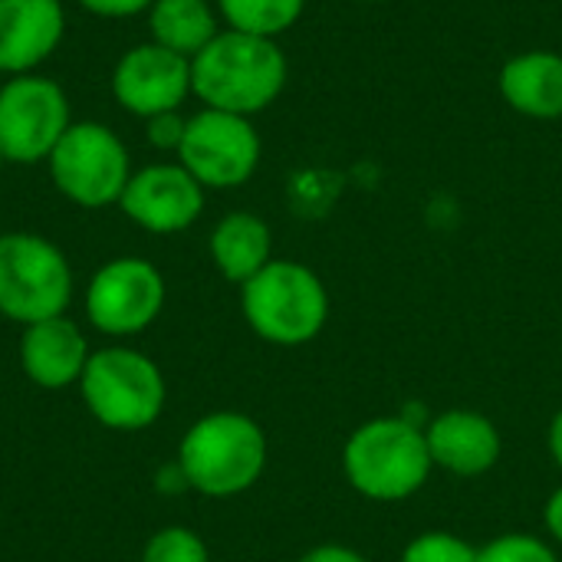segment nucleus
I'll list each match as a JSON object with an SVG mask.
<instances>
[{"instance_id":"nucleus-1","label":"nucleus","mask_w":562,"mask_h":562,"mask_svg":"<svg viewBox=\"0 0 562 562\" xmlns=\"http://www.w3.org/2000/svg\"><path fill=\"white\" fill-rule=\"evenodd\" d=\"M286 76L290 63L277 40L224 26L191 59V95H198L204 109L254 119L283 95Z\"/></svg>"},{"instance_id":"nucleus-2","label":"nucleus","mask_w":562,"mask_h":562,"mask_svg":"<svg viewBox=\"0 0 562 562\" xmlns=\"http://www.w3.org/2000/svg\"><path fill=\"white\" fill-rule=\"evenodd\" d=\"M267 458V435L250 415L211 412L184 431L175 461L194 494L227 501L247 494L263 477Z\"/></svg>"},{"instance_id":"nucleus-3","label":"nucleus","mask_w":562,"mask_h":562,"mask_svg":"<svg viewBox=\"0 0 562 562\" xmlns=\"http://www.w3.org/2000/svg\"><path fill=\"white\" fill-rule=\"evenodd\" d=\"M431 451L425 425L398 415L359 425L342 445V474L349 487L375 504H398L415 497L431 477Z\"/></svg>"},{"instance_id":"nucleus-4","label":"nucleus","mask_w":562,"mask_h":562,"mask_svg":"<svg viewBox=\"0 0 562 562\" xmlns=\"http://www.w3.org/2000/svg\"><path fill=\"white\" fill-rule=\"evenodd\" d=\"M240 313L263 342L303 346L329 323V290L313 267L273 257L240 286Z\"/></svg>"},{"instance_id":"nucleus-5","label":"nucleus","mask_w":562,"mask_h":562,"mask_svg":"<svg viewBox=\"0 0 562 562\" xmlns=\"http://www.w3.org/2000/svg\"><path fill=\"white\" fill-rule=\"evenodd\" d=\"M86 412L109 431H145L168 402V385L155 359L132 346H105L89 356L79 379Z\"/></svg>"},{"instance_id":"nucleus-6","label":"nucleus","mask_w":562,"mask_h":562,"mask_svg":"<svg viewBox=\"0 0 562 562\" xmlns=\"http://www.w3.org/2000/svg\"><path fill=\"white\" fill-rule=\"evenodd\" d=\"M72 267L66 254L30 231L0 234V316L33 326L66 316L72 303Z\"/></svg>"},{"instance_id":"nucleus-7","label":"nucleus","mask_w":562,"mask_h":562,"mask_svg":"<svg viewBox=\"0 0 562 562\" xmlns=\"http://www.w3.org/2000/svg\"><path fill=\"white\" fill-rule=\"evenodd\" d=\"M46 165L56 191L86 211L119 204L132 178V158L125 142L95 119L72 122L56 142Z\"/></svg>"},{"instance_id":"nucleus-8","label":"nucleus","mask_w":562,"mask_h":562,"mask_svg":"<svg viewBox=\"0 0 562 562\" xmlns=\"http://www.w3.org/2000/svg\"><path fill=\"white\" fill-rule=\"evenodd\" d=\"M168 300L161 270L145 257H115L102 263L82 293L86 319L109 339H132L155 326Z\"/></svg>"},{"instance_id":"nucleus-9","label":"nucleus","mask_w":562,"mask_h":562,"mask_svg":"<svg viewBox=\"0 0 562 562\" xmlns=\"http://www.w3.org/2000/svg\"><path fill=\"white\" fill-rule=\"evenodd\" d=\"M72 125L66 89L40 72L0 86V155L10 165H40Z\"/></svg>"},{"instance_id":"nucleus-10","label":"nucleus","mask_w":562,"mask_h":562,"mask_svg":"<svg viewBox=\"0 0 562 562\" xmlns=\"http://www.w3.org/2000/svg\"><path fill=\"white\" fill-rule=\"evenodd\" d=\"M263 142L247 115L201 109L188 119L178 161L204 191H231L247 184L260 168Z\"/></svg>"},{"instance_id":"nucleus-11","label":"nucleus","mask_w":562,"mask_h":562,"mask_svg":"<svg viewBox=\"0 0 562 562\" xmlns=\"http://www.w3.org/2000/svg\"><path fill=\"white\" fill-rule=\"evenodd\" d=\"M204 188L181 161H158L148 168L132 171L119 207L122 214L158 237L188 231L204 211Z\"/></svg>"},{"instance_id":"nucleus-12","label":"nucleus","mask_w":562,"mask_h":562,"mask_svg":"<svg viewBox=\"0 0 562 562\" xmlns=\"http://www.w3.org/2000/svg\"><path fill=\"white\" fill-rule=\"evenodd\" d=\"M109 86L119 109L145 122L151 115L181 109V102L191 95V59L148 40L119 56Z\"/></svg>"},{"instance_id":"nucleus-13","label":"nucleus","mask_w":562,"mask_h":562,"mask_svg":"<svg viewBox=\"0 0 562 562\" xmlns=\"http://www.w3.org/2000/svg\"><path fill=\"white\" fill-rule=\"evenodd\" d=\"M431 464L454 477H481L497 468L504 454L501 428L471 408H448L425 425Z\"/></svg>"},{"instance_id":"nucleus-14","label":"nucleus","mask_w":562,"mask_h":562,"mask_svg":"<svg viewBox=\"0 0 562 562\" xmlns=\"http://www.w3.org/2000/svg\"><path fill=\"white\" fill-rule=\"evenodd\" d=\"M66 36L59 0H0V72H36Z\"/></svg>"},{"instance_id":"nucleus-15","label":"nucleus","mask_w":562,"mask_h":562,"mask_svg":"<svg viewBox=\"0 0 562 562\" xmlns=\"http://www.w3.org/2000/svg\"><path fill=\"white\" fill-rule=\"evenodd\" d=\"M89 339L69 316H53L33 326H23L20 336V366L23 375L46 392H63L79 385L89 366Z\"/></svg>"},{"instance_id":"nucleus-16","label":"nucleus","mask_w":562,"mask_h":562,"mask_svg":"<svg viewBox=\"0 0 562 562\" xmlns=\"http://www.w3.org/2000/svg\"><path fill=\"white\" fill-rule=\"evenodd\" d=\"M497 89L501 99L527 119H562V56L553 49L510 56L497 72Z\"/></svg>"},{"instance_id":"nucleus-17","label":"nucleus","mask_w":562,"mask_h":562,"mask_svg":"<svg viewBox=\"0 0 562 562\" xmlns=\"http://www.w3.org/2000/svg\"><path fill=\"white\" fill-rule=\"evenodd\" d=\"M207 250H211L217 273L227 283L244 286L250 277H257L273 260V234L260 214L231 211L214 224V231L207 237Z\"/></svg>"},{"instance_id":"nucleus-18","label":"nucleus","mask_w":562,"mask_h":562,"mask_svg":"<svg viewBox=\"0 0 562 562\" xmlns=\"http://www.w3.org/2000/svg\"><path fill=\"white\" fill-rule=\"evenodd\" d=\"M151 43L194 59L217 33V10L207 0H155L148 7Z\"/></svg>"},{"instance_id":"nucleus-19","label":"nucleus","mask_w":562,"mask_h":562,"mask_svg":"<svg viewBox=\"0 0 562 562\" xmlns=\"http://www.w3.org/2000/svg\"><path fill=\"white\" fill-rule=\"evenodd\" d=\"M306 0H217V13L227 30L277 40L300 23Z\"/></svg>"},{"instance_id":"nucleus-20","label":"nucleus","mask_w":562,"mask_h":562,"mask_svg":"<svg viewBox=\"0 0 562 562\" xmlns=\"http://www.w3.org/2000/svg\"><path fill=\"white\" fill-rule=\"evenodd\" d=\"M138 562H211V553L191 527H161L142 547Z\"/></svg>"},{"instance_id":"nucleus-21","label":"nucleus","mask_w":562,"mask_h":562,"mask_svg":"<svg viewBox=\"0 0 562 562\" xmlns=\"http://www.w3.org/2000/svg\"><path fill=\"white\" fill-rule=\"evenodd\" d=\"M402 562H477V547L451 530H425L402 550Z\"/></svg>"},{"instance_id":"nucleus-22","label":"nucleus","mask_w":562,"mask_h":562,"mask_svg":"<svg viewBox=\"0 0 562 562\" xmlns=\"http://www.w3.org/2000/svg\"><path fill=\"white\" fill-rule=\"evenodd\" d=\"M477 562H560L557 550L533 533H501L477 547Z\"/></svg>"},{"instance_id":"nucleus-23","label":"nucleus","mask_w":562,"mask_h":562,"mask_svg":"<svg viewBox=\"0 0 562 562\" xmlns=\"http://www.w3.org/2000/svg\"><path fill=\"white\" fill-rule=\"evenodd\" d=\"M184 125H188V119L181 115V109L161 112V115L145 119V138H148L151 148H158V151H175V155H178L181 138H184Z\"/></svg>"},{"instance_id":"nucleus-24","label":"nucleus","mask_w":562,"mask_h":562,"mask_svg":"<svg viewBox=\"0 0 562 562\" xmlns=\"http://www.w3.org/2000/svg\"><path fill=\"white\" fill-rule=\"evenodd\" d=\"M86 13L92 16H105V20H125L135 13H148V7L155 0H76Z\"/></svg>"},{"instance_id":"nucleus-25","label":"nucleus","mask_w":562,"mask_h":562,"mask_svg":"<svg viewBox=\"0 0 562 562\" xmlns=\"http://www.w3.org/2000/svg\"><path fill=\"white\" fill-rule=\"evenodd\" d=\"M296 562H369L362 553H356L352 547H342V543H323V547H313L306 550Z\"/></svg>"},{"instance_id":"nucleus-26","label":"nucleus","mask_w":562,"mask_h":562,"mask_svg":"<svg viewBox=\"0 0 562 562\" xmlns=\"http://www.w3.org/2000/svg\"><path fill=\"white\" fill-rule=\"evenodd\" d=\"M155 484H158V491H161V494H184V491H191L178 461H175V464H165V468L158 471Z\"/></svg>"},{"instance_id":"nucleus-27","label":"nucleus","mask_w":562,"mask_h":562,"mask_svg":"<svg viewBox=\"0 0 562 562\" xmlns=\"http://www.w3.org/2000/svg\"><path fill=\"white\" fill-rule=\"evenodd\" d=\"M543 524H547V533L553 537V543L562 547V487H557L543 507Z\"/></svg>"},{"instance_id":"nucleus-28","label":"nucleus","mask_w":562,"mask_h":562,"mask_svg":"<svg viewBox=\"0 0 562 562\" xmlns=\"http://www.w3.org/2000/svg\"><path fill=\"white\" fill-rule=\"evenodd\" d=\"M547 448H550V458L553 464L562 471V408L553 415L550 422V431H547Z\"/></svg>"},{"instance_id":"nucleus-29","label":"nucleus","mask_w":562,"mask_h":562,"mask_svg":"<svg viewBox=\"0 0 562 562\" xmlns=\"http://www.w3.org/2000/svg\"><path fill=\"white\" fill-rule=\"evenodd\" d=\"M3 165H7V161H3V155H0V175H3Z\"/></svg>"},{"instance_id":"nucleus-30","label":"nucleus","mask_w":562,"mask_h":562,"mask_svg":"<svg viewBox=\"0 0 562 562\" xmlns=\"http://www.w3.org/2000/svg\"><path fill=\"white\" fill-rule=\"evenodd\" d=\"M362 3H382V0H362Z\"/></svg>"}]
</instances>
